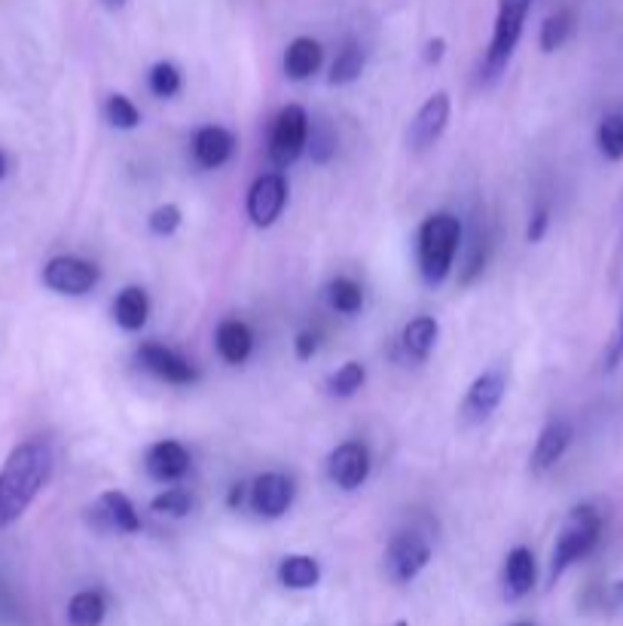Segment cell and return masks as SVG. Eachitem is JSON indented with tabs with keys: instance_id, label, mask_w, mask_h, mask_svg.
<instances>
[{
	"instance_id": "7c38bea8",
	"label": "cell",
	"mask_w": 623,
	"mask_h": 626,
	"mask_svg": "<svg viewBox=\"0 0 623 626\" xmlns=\"http://www.w3.org/2000/svg\"><path fill=\"white\" fill-rule=\"evenodd\" d=\"M505 392H507V376L505 370H486L481 376L471 382V389H467L465 401H462V418L471 422V425H477V422H486V418L493 416L495 410L501 406L505 401Z\"/></svg>"
},
{
	"instance_id": "9a60e30c",
	"label": "cell",
	"mask_w": 623,
	"mask_h": 626,
	"mask_svg": "<svg viewBox=\"0 0 623 626\" xmlns=\"http://www.w3.org/2000/svg\"><path fill=\"white\" fill-rule=\"evenodd\" d=\"M144 468L156 484H178L190 474V453L178 441H159L147 449Z\"/></svg>"
},
{
	"instance_id": "f35d334b",
	"label": "cell",
	"mask_w": 623,
	"mask_h": 626,
	"mask_svg": "<svg viewBox=\"0 0 623 626\" xmlns=\"http://www.w3.org/2000/svg\"><path fill=\"white\" fill-rule=\"evenodd\" d=\"M605 605L611 612H621L623 608V581H611L609 590H605Z\"/></svg>"
},
{
	"instance_id": "4fadbf2b",
	"label": "cell",
	"mask_w": 623,
	"mask_h": 626,
	"mask_svg": "<svg viewBox=\"0 0 623 626\" xmlns=\"http://www.w3.org/2000/svg\"><path fill=\"white\" fill-rule=\"evenodd\" d=\"M92 522L102 532H123V535H135L141 532V513L131 505V498L119 489H107L98 505L92 508Z\"/></svg>"
},
{
	"instance_id": "52a82bcc",
	"label": "cell",
	"mask_w": 623,
	"mask_h": 626,
	"mask_svg": "<svg viewBox=\"0 0 623 626\" xmlns=\"http://www.w3.org/2000/svg\"><path fill=\"white\" fill-rule=\"evenodd\" d=\"M431 556H434V550H431L429 538L419 532H398L386 550V574L394 584H410L429 569Z\"/></svg>"
},
{
	"instance_id": "277c9868",
	"label": "cell",
	"mask_w": 623,
	"mask_h": 626,
	"mask_svg": "<svg viewBox=\"0 0 623 626\" xmlns=\"http://www.w3.org/2000/svg\"><path fill=\"white\" fill-rule=\"evenodd\" d=\"M529 10H532V0H498L493 40H489L486 55H483V83H493V79H498L507 71L510 59L517 53L522 28H526V19H529Z\"/></svg>"
},
{
	"instance_id": "1f68e13d",
	"label": "cell",
	"mask_w": 623,
	"mask_h": 626,
	"mask_svg": "<svg viewBox=\"0 0 623 626\" xmlns=\"http://www.w3.org/2000/svg\"><path fill=\"white\" fill-rule=\"evenodd\" d=\"M150 508H154L156 513H162V517L181 520V517H187V513L193 510V498H190V492H187L183 486H169V489H162V492L150 501Z\"/></svg>"
},
{
	"instance_id": "e575fe53",
	"label": "cell",
	"mask_w": 623,
	"mask_h": 626,
	"mask_svg": "<svg viewBox=\"0 0 623 626\" xmlns=\"http://www.w3.org/2000/svg\"><path fill=\"white\" fill-rule=\"evenodd\" d=\"M547 226H550V209H547V205H538L532 214V221L526 226V238H529L532 245H538V242L547 235Z\"/></svg>"
},
{
	"instance_id": "ba28073f",
	"label": "cell",
	"mask_w": 623,
	"mask_h": 626,
	"mask_svg": "<svg viewBox=\"0 0 623 626\" xmlns=\"http://www.w3.org/2000/svg\"><path fill=\"white\" fill-rule=\"evenodd\" d=\"M285 205H287V178L282 171H266V174H260L257 181L251 183V190H247V199H245V211L254 226H260V230L273 226V223L282 217Z\"/></svg>"
},
{
	"instance_id": "ffe728a7",
	"label": "cell",
	"mask_w": 623,
	"mask_h": 626,
	"mask_svg": "<svg viewBox=\"0 0 623 626\" xmlns=\"http://www.w3.org/2000/svg\"><path fill=\"white\" fill-rule=\"evenodd\" d=\"M441 340V325H437V318H431V315H415L413 321H406L401 333V349L403 354L410 358V361H429L431 352H434V346Z\"/></svg>"
},
{
	"instance_id": "484cf974",
	"label": "cell",
	"mask_w": 623,
	"mask_h": 626,
	"mask_svg": "<svg viewBox=\"0 0 623 626\" xmlns=\"http://www.w3.org/2000/svg\"><path fill=\"white\" fill-rule=\"evenodd\" d=\"M571 31H574V13L571 10H557L550 13L541 22V34H538V43H541V53H557L569 43Z\"/></svg>"
},
{
	"instance_id": "7bdbcfd3",
	"label": "cell",
	"mask_w": 623,
	"mask_h": 626,
	"mask_svg": "<svg viewBox=\"0 0 623 626\" xmlns=\"http://www.w3.org/2000/svg\"><path fill=\"white\" fill-rule=\"evenodd\" d=\"M394 626H410V624H406V620H398V624H394Z\"/></svg>"
},
{
	"instance_id": "5bb4252c",
	"label": "cell",
	"mask_w": 623,
	"mask_h": 626,
	"mask_svg": "<svg viewBox=\"0 0 623 626\" xmlns=\"http://www.w3.org/2000/svg\"><path fill=\"white\" fill-rule=\"evenodd\" d=\"M450 110H453V102L446 92H434L425 105L419 107L413 126H410V147L413 150H429L431 144L441 141V135L450 126Z\"/></svg>"
},
{
	"instance_id": "d6a6232c",
	"label": "cell",
	"mask_w": 623,
	"mask_h": 626,
	"mask_svg": "<svg viewBox=\"0 0 623 626\" xmlns=\"http://www.w3.org/2000/svg\"><path fill=\"white\" fill-rule=\"evenodd\" d=\"M181 223H183V214H181V209L178 205H159V209L147 217V226H150V233L154 235H175L178 230H181Z\"/></svg>"
},
{
	"instance_id": "e0dca14e",
	"label": "cell",
	"mask_w": 623,
	"mask_h": 626,
	"mask_svg": "<svg viewBox=\"0 0 623 626\" xmlns=\"http://www.w3.org/2000/svg\"><path fill=\"white\" fill-rule=\"evenodd\" d=\"M538 581V562L529 548L517 544L514 550H507L505 556V572H501V584H505V596L510 602L529 596Z\"/></svg>"
},
{
	"instance_id": "60d3db41",
	"label": "cell",
	"mask_w": 623,
	"mask_h": 626,
	"mask_svg": "<svg viewBox=\"0 0 623 626\" xmlns=\"http://www.w3.org/2000/svg\"><path fill=\"white\" fill-rule=\"evenodd\" d=\"M102 3L107 7V10H123V7H126L129 0H102Z\"/></svg>"
},
{
	"instance_id": "5b68a950",
	"label": "cell",
	"mask_w": 623,
	"mask_h": 626,
	"mask_svg": "<svg viewBox=\"0 0 623 626\" xmlns=\"http://www.w3.org/2000/svg\"><path fill=\"white\" fill-rule=\"evenodd\" d=\"M309 114L299 105H287L278 110V117L270 131V162L275 171L291 169L309 147Z\"/></svg>"
},
{
	"instance_id": "f1b7e54d",
	"label": "cell",
	"mask_w": 623,
	"mask_h": 626,
	"mask_svg": "<svg viewBox=\"0 0 623 626\" xmlns=\"http://www.w3.org/2000/svg\"><path fill=\"white\" fill-rule=\"evenodd\" d=\"M104 117L119 131H131L141 126V110L135 107L129 95H119V92H114V95L104 102Z\"/></svg>"
},
{
	"instance_id": "836d02e7",
	"label": "cell",
	"mask_w": 623,
	"mask_h": 626,
	"mask_svg": "<svg viewBox=\"0 0 623 626\" xmlns=\"http://www.w3.org/2000/svg\"><path fill=\"white\" fill-rule=\"evenodd\" d=\"M309 153H312V162H318V166L330 162L334 153H337V135L327 129V126L309 129Z\"/></svg>"
},
{
	"instance_id": "cb8c5ba5",
	"label": "cell",
	"mask_w": 623,
	"mask_h": 626,
	"mask_svg": "<svg viewBox=\"0 0 623 626\" xmlns=\"http://www.w3.org/2000/svg\"><path fill=\"white\" fill-rule=\"evenodd\" d=\"M107 617V596L102 590H80L67 602V624L71 626H102Z\"/></svg>"
},
{
	"instance_id": "4316f807",
	"label": "cell",
	"mask_w": 623,
	"mask_h": 626,
	"mask_svg": "<svg viewBox=\"0 0 623 626\" xmlns=\"http://www.w3.org/2000/svg\"><path fill=\"white\" fill-rule=\"evenodd\" d=\"M363 74V50L358 43H346L342 50L334 59L330 65V74H327V83L330 86H349L355 79Z\"/></svg>"
},
{
	"instance_id": "3957f363",
	"label": "cell",
	"mask_w": 623,
	"mask_h": 626,
	"mask_svg": "<svg viewBox=\"0 0 623 626\" xmlns=\"http://www.w3.org/2000/svg\"><path fill=\"white\" fill-rule=\"evenodd\" d=\"M599 538H602V513L593 505H578L559 529L557 544H553V556H550V572L547 581L557 584L562 574L569 572L574 562H581L596 550Z\"/></svg>"
},
{
	"instance_id": "603a6c76",
	"label": "cell",
	"mask_w": 623,
	"mask_h": 626,
	"mask_svg": "<svg viewBox=\"0 0 623 626\" xmlns=\"http://www.w3.org/2000/svg\"><path fill=\"white\" fill-rule=\"evenodd\" d=\"M278 584L287 590H312L318 587L321 581V565L315 556L306 553H291L285 560L278 562Z\"/></svg>"
},
{
	"instance_id": "7402d4cb",
	"label": "cell",
	"mask_w": 623,
	"mask_h": 626,
	"mask_svg": "<svg viewBox=\"0 0 623 626\" xmlns=\"http://www.w3.org/2000/svg\"><path fill=\"white\" fill-rule=\"evenodd\" d=\"M114 321H117L126 333H138L144 330V325L150 321V297L147 290L138 285L123 287L114 300Z\"/></svg>"
},
{
	"instance_id": "8992f818",
	"label": "cell",
	"mask_w": 623,
	"mask_h": 626,
	"mask_svg": "<svg viewBox=\"0 0 623 626\" xmlns=\"http://www.w3.org/2000/svg\"><path fill=\"white\" fill-rule=\"evenodd\" d=\"M43 285L50 287L52 294H62V297H86L89 290L98 287L102 282V269L92 261L74 257V254H62V257H52L43 266Z\"/></svg>"
},
{
	"instance_id": "6da1fadb",
	"label": "cell",
	"mask_w": 623,
	"mask_h": 626,
	"mask_svg": "<svg viewBox=\"0 0 623 626\" xmlns=\"http://www.w3.org/2000/svg\"><path fill=\"white\" fill-rule=\"evenodd\" d=\"M52 453L40 441H25L7 456L0 468V529L25 513L50 484Z\"/></svg>"
},
{
	"instance_id": "9c48e42d",
	"label": "cell",
	"mask_w": 623,
	"mask_h": 626,
	"mask_svg": "<svg viewBox=\"0 0 623 626\" xmlns=\"http://www.w3.org/2000/svg\"><path fill=\"white\" fill-rule=\"evenodd\" d=\"M247 505L263 520H278L285 517L294 505V480L278 470H266L247 489Z\"/></svg>"
},
{
	"instance_id": "83f0119b",
	"label": "cell",
	"mask_w": 623,
	"mask_h": 626,
	"mask_svg": "<svg viewBox=\"0 0 623 626\" xmlns=\"http://www.w3.org/2000/svg\"><path fill=\"white\" fill-rule=\"evenodd\" d=\"M363 385H367V367L361 361H346L339 370H334L327 376V392L334 394V397H342V401L355 397Z\"/></svg>"
},
{
	"instance_id": "b9f144b4",
	"label": "cell",
	"mask_w": 623,
	"mask_h": 626,
	"mask_svg": "<svg viewBox=\"0 0 623 626\" xmlns=\"http://www.w3.org/2000/svg\"><path fill=\"white\" fill-rule=\"evenodd\" d=\"M7 171H10V162H7V153L0 150V181L7 178Z\"/></svg>"
},
{
	"instance_id": "7a4b0ae2",
	"label": "cell",
	"mask_w": 623,
	"mask_h": 626,
	"mask_svg": "<svg viewBox=\"0 0 623 626\" xmlns=\"http://www.w3.org/2000/svg\"><path fill=\"white\" fill-rule=\"evenodd\" d=\"M462 221L450 211H437L422 221L415 235V261L422 282L429 287H441L455 266V254L462 248Z\"/></svg>"
},
{
	"instance_id": "d4e9b609",
	"label": "cell",
	"mask_w": 623,
	"mask_h": 626,
	"mask_svg": "<svg viewBox=\"0 0 623 626\" xmlns=\"http://www.w3.org/2000/svg\"><path fill=\"white\" fill-rule=\"evenodd\" d=\"M327 303L339 315H358L363 309V287L349 275H339L327 285Z\"/></svg>"
},
{
	"instance_id": "ac0fdd59",
	"label": "cell",
	"mask_w": 623,
	"mask_h": 626,
	"mask_svg": "<svg viewBox=\"0 0 623 626\" xmlns=\"http://www.w3.org/2000/svg\"><path fill=\"white\" fill-rule=\"evenodd\" d=\"M235 153V135L223 126H202L193 135V159L199 169H221Z\"/></svg>"
},
{
	"instance_id": "ab89813d",
	"label": "cell",
	"mask_w": 623,
	"mask_h": 626,
	"mask_svg": "<svg viewBox=\"0 0 623 626\" xmlns=\"http://www.w3.org/2000/svg\"><path fill=\"white\" fill-rule=\"evenodd\" d=\"M247 489H251V486H247V484H233V486H230V496H226V505H230V508H233V510L242 508V505H245V501H247Z\"/></svg>"
},
{
	"instance_id": "2e32d148",
	"label": "cell",
	"mask_w": 623,
	"mask_h": 626,
	"mask_svg": "<svg viewBox=\"0 0 623 626\" xmlns=\"http://www.w3.org/2000/svg\"><path fill=\"white\" fill-rule=\"evenodd\" d=\"M571 441H574V428H571V422L566 418H550L541 434H538V441H535V449H532V470L535 474H545L557 465L559 458L569 453Z\"/></svg>"
},
{
	"instance_id": "4dcf8cb0",
	"label": "cell",
	"mask_w": 623,
	"mask_h": 626,
	"mask_svg": "<svg viewBox=\"0 0 623 626\" xmlns=\"http://www.w3.org/2000/svg\"><path fill=\"white\" fill-rule=\"evenodd\" d=\"M147 86H150L156 98H175L183 86L181 71H178V65H171V62H156L150 67V74H147Z\"/></svg>"
},
{
	"instance_id": "d590c367",
	"label": "cell",
	"mask_w": 623,
	"mask_h": 626,
	"mask_svg": "<svg viewBox=\"0 0 623 626\" xmlns=\"http://www.w3.org/2000/svg\"><path fill=\"white\" fill-rule=\"evenodd\" d=\"M315 352H318V333L315 330H299L297 340H294V354L299 361H309Z\"/></svg>"
},
{
	"instance_id": "f546056e",
	"label": "cell",
	"mask_w": 623,
	"mask_h": 626,
	"mask_svg": "<svg viewBox=\"0 0 623 626\" xmlns=\"http://www.w3.org/2000/svg\"><path fill=\"white\" fill-rule=\"evenodd\" d=\"M596 144H599V153L609 159V162H621L623 159V117L621 114H609V117L599 123Z\"/></svg>"
},
{
	"instance_id": "8fae6325",
	"label": "cell",
	"mask_w": 623,
	"mask_h": 626,
	"mask_svg": "<svg viewBox=\"0 0 623 626\" xmlns=\"http://www.w3.org/2000/svg\"><path fill=\"white\" fill-rule=\"evenodd\" d=\"M370 468H373V461H370V449L361 444V441H346V444H339L330 458H327V477H330V484L339 486L342 492H355V489H361L367 484V477H370Z\"/></svg>"
},
{
	"instance_id": "74e56055",
	"label": "cell",
	"mask_w": 623,
	"mask_h": 626,
	"mask_svg": "<svg viewBox=\"0 0 623 626\" xmlns=\"http://www.w3.org/2000/svg\"><path fill=\"white\" fill-rule=\"evenodd\" d=\"M443 55H446V40L443 38H431L429 43H425V50H422L425 65H441Z\"/></svg>"
},
{
	"instance_id": "44dd1931",
	"label": "cell",
	"mask_w": 623,
	"mask_h": 626,
	"mask_svg": "<svg viewBox=\"0 0 623 626\" xmlns=\"http://www.w3.org/2000/svg\"><path fill=\"white\" fill-rule=\"evenodd\" d=\"M325 65V46L315 38H297L285 53V74L294 83L315 77Z\"/></svg>"
},
{
	"instance_id": "d6986e66",
	"label": "cell",
	"mask_w": 623,
	"mask_h": 626,
	"mask_svg": "<svg viewBox=\"0 0 623 626\" xmlns=\"http://www.w3.org/2000/svg\"><path fill=\"white\" fill-rule=\"evenodd\" d=\"M214 349L230 367H242L254 354V330L242 318H223L214 330Z\"/></svg>"
},
{
	"instance_id": "30bf717a",
	"label": "cell",
	"mask_w": 623,
	"mask_h": 626,
	"mask_svg": "<svg viewBox=\"0 0 623 626\" xmlns=\"http://www.w3.org/2000/svg\"><path fill=\"white\" fill-rule=\"evenodd\" d=\"M138 364L154 373L156 379L169 382V385H193L199 382V370H196L193 361H187L181 352H175L162 342H141L138 346Z\"/></svg>"
},
{
	"instance_id": "8d00e7d4",
	"label": "cell",
	"mask_w": 623,
	"mask_h": 626,
	"mask_svg": "<svg viewBox=\"0 0 623 626\" xmlns=\"http://www.w3.org/2000/svg\"><path fill=\"white\" fill-rule=\"evenodd\" d=\"M623 364V312L621 321H617V330H614V340L609 346V354H605V370H614V367Z\"/></svg>"
},
{
	"instance_id": "ee69618b",
	"label": "cell",
	"mask_w": 623,
	"mask_h": 626,
	"mask_svg": "<svg viewBox=\"0 0 623 626\" xmlns=\"http://www.w3.org/2000/svg\"><path fill=\"white\" fill-rule=\"evenodd\" d=\"M510 626H532V624H510Z\"/></svg>"
}]
</instances>
